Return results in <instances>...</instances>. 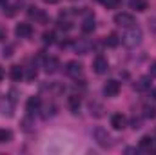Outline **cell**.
I'll list each match as a JSON object with an SVG mask.
<instances>
[{"label":"cell","instance_id":"obj_1","mask_svg":"<svg viewBox=\"0 0 156 155\" xmlns=\"http://www.w3.org/2000/svg\"><path fill=\"white\" fill-rule=\"evenodd\" d=\"M144 39V33H142V29L134 24V26H131V28H127V31L122 35V42H123V46H127V47H136V46H140V42Z\"/></svg>","mask_w":156,"mask_h":155},{"label":"cell","instance_id":"obj_2","mask_svg":"<svg viewBox=\"0 0 156 155\" xmlns=\"http://www.w3.org/2000/svg\"><path fill=\"white\" fill-rule=\"evenodd\" d=\"M93 137H94V141L102 146V148H109L111 146V135L107 133V130H104V128H94V131H93Z\"/></svg>","mask_w":156,"mask_h":155},{"label":"cell","instance_id":"obj_3","mask_svg":"<svg viewBox=\"0 0 156 155\" xmlns=\"http://www.w3.org/2000/svg\"><path fill=\"white\" fill-rule=\"evenodd\" d=\"M115 24L122 26V28H131V26L136 24V20L131 13H116L115 15Z\"/></svg>","mask_w":156,"mask_h":155},{"label":"cell","instance_id":"obj_4","mask_svg":"<svg viewBox=\"0 0 156 155\" xmlns=\"http://www.w3.org/2000/svg\"><path fill=\"white\" fill-rule=\"evenodd\" d=\"M66 73H67L69 77L78 78L82 73H83V66H82V62H78V60H69V62L66 64Z\"/></svg>","mask_w":156,"mask_h":155},{"label":"cell","instance_id":"obj_5","mask_svg":"<svg viewBox=\"0 0 156 155\" xmlns=\"http://www.w3.org/2000/svg\"><path fill=\"white\" fill-rule=\"evenodd\" d=\"M93 70H94V73H98V75L107 73V71H109V62H107V59H104V57H96L94 62H93Z\"/></svg>","mask_w":156,"mask_h":155},{"label":"cell","instance_id":"obj_6","mask_svg":"<svg viewBox=\"0 0 156 155\" xmlns=\"http://www.w3.org/2000/svg\"><path fill=\"white\" fill-rule=\"evenodd\" d=\"M31 33H33V28H31V24H27V22H20V24L15 28V35L20 37V39H27V37H31Z\"/></svg>","mask_w":156,"mask_h":155},{"label":"cell","instance_id":"obj_7","mask_svg":"<svg viewBox=\"0 0 156 155\" xmlns=\"http://www.w3.org/2000/svg\"><path fill=\"white\" fill-rule=\"evenodd\" d=\"M58 68H60V60H58V59H55V57L45 59V62H44V71H45L47 75L56 73V71H58Z\"/></svg>","mask_w":156,"mask_h":155},{"label":"cell","instance_id":"obj_8","mask_svg":"<svg viewBox=\"0 0 156 155\" xmlns=\"http://www.w3.org/2000/svg\"><path fill=\"white\" fill-rule=\"evenodd\" d=\"M104 93L107 97H116L118 93H120V82L118 80H107L104 84Z\"/></svg>","mask_w":156,"mask_h":155},{"label":"cell","instance_id":"obj_9","mask_svg":"<svg viewBox=\"0 0 156 155\" xmlns=\"http://www.w3.org/2000/svg\"><path fill=\"white\" fill-rule=\"evenodd\" d=\"M111 126L115 130H123L127 126V117L122 115V113H115V115L111 117Z\"/></svg>","mask_w":156,"mask_h":155},{"label":"cell","instance_id":"obj_10","mask_svg":"<svg viewBox=\"0 0 156 155\" xmlns=\"http://www.w3.org/2000/svg\"><path fill=\"white\" fill-rule=\"evenodd\" d=\"M73 47H75V51L80 53V55H87V53H89V49H91V42L80 39V40H76V42L73 44Z\"/></svg>","mask_w":156,"mask_h":155},{"label":"cell","instance_id":"obj_11","mask_svg":"<svg viewBox=\"0 0 156 155\" xmlns=\"http://www.w3.org/2000/svg\"><path fill=\"white\" fill-rule=\"evenodd\" d=\"M40 104H42V100H40V97H29L27 99V104H26V110H27V113H35V112H38L40 110Z\"/></svg>","mask_w":156,"mask_h":155},{"label":"cell","instance_id":"obj_12","mask_svg":"<svg viewBox=\"0 0 156 155\" xmlns=\"http://www.w3.org/2000/svg\"><path fill=\"white\" fill-rule=\"evenodd\" d=\"M67 106H69V110H71L73 113H78V110H80V106H82L80 95H69V97H67Z\"/></svg>","mask_w":156,"mask_h":155},{"label":"cell","instance_id":"obj_13","mask_svg":"<svg viewBox=\"0 0 156 155\" xmlns=\"http://www.w3.org/2000/svg\"><path fill=\"white\" fill-rule=\"evenodd\" d=\"M89 112L93 117L100 119V117H104V106L100 102H89Z\"/></svg>","mask_w":156,"mask_h":155},{"label":"cell","instance_id":"obj_14","mask_svg":"<svg viewBox=\"0 0 156 155\" xmlns=\"http://www.w3.org/2000/svg\"><path fill=\"white\" fill-rule=\"evenodd\" d=\"M129 7L134 11H145L149 7V4L145 0H129Z\"/></svg>","mask_w":156,"mask_h":155},{"label":"cell","instance_id":"obj_15","mask_svg":"<svg viewBox=\"0 0 156 155\" xmlns=\"http://www.w3.org/2000/svg\"><path fill=\"white\" fill-rule=\"evenodd\" d=\"M9 77L13 78V80H22L24 78V68H20V66H11V71H9Z\"/></svg>","mask_w":156,"mask_h":155},{"label":"cell","instance_id":"obj_16","mask_svg":"<svg viewBox=\"0 0 156 155\" xmlns=\"http://www.w3.org/2000/svg\"><path fill=\"white\" fill-rule=\"evenodd\" d=\"M82 31H83V33H93V31H94V18H93V17H87V18L82 22Z\"/></svg>","mask_w":156,"mask_h":155},{"label":"cell","instance_id":"obj_17","mask_svg":"<svg viewBox=\"0 0 156 155\" xmlns=\"http://www.w3.org/2000/svg\"><path fill=\"white\" fill-rule=\"evenodd\" d=\"M140 148L142 150H147V152H151V150H154V141L151 139V137H142L140 139Z\"/></svg>","mask_w":156,"mask_h":155},{"label":"cell","instance_id":"obj_18","mask_svg":"<svg viewBox=\"0 0 156 155\" xmlns=\"http://www.w3.org/2000/svg\"><path fill=\"white\" fill-rule=\"evenodd\" d=\"M0 113H2V115H7V117L13 115V106H11L9 100H2V102H0Z\"/></svg>","mask_w":156,"mask_h":155},{"label":"cell","instance_id":"obj_19","mask_svg":"<svg viewBox=\"0 0 156 155\" xmlns=\"http://www.w3.org/2000/svg\"><path fill=\"white\" fill-rule=\"evenodd\" d=\"M151 86V77H142L136 84H134V88L138 89V91H142V89H147Z\"/></svg>","mask_w":156,"mask_h":155},{"label":"cell","instance_id":"obj_20","mask_svg":"<svg viewBox=\"0 0 156 155\" xmlns=\"http://www.w3.org/2000/svg\"><path fill=\"white\" fill-rule=\"evenodd\" d=\"M118 44H120V39H118L116 33H111V35L105 39V46H109V47H116Z\"/></svg>","mask_w":156,"mask_h":155},{"label":"cell","instance_id":"obj_21","mask_svg":"<svg viewBox=\"0 0 156 155\" xmlns=\"http://www.w3.org/2000/svg\"><path fill=\"white\" fill-rule=\"evenodd\" d=\"M144 115L147 117V119H156V108L145 104V106H144Z\"/></svg>","mask_w":156,"mask_h":155},{"label":"cell","instance_id":"obj_22","mask_svg":"<svg viewBox=\"0 0 156 155\" xmlns=\"http://www.w3.org/2000/svg\"><path fill=\"white\" fill-rule=\"evenodd\" d=\"M11 137H13V133H11L9 130H0V144L9 142V141H11Z\"/></svg>","mask_w":156,"mask_h":155},{"label":"cell","instance_id":"obj_23","mask_svg":"<svg viewBox=\"0 0 156 155\" xmlns=\"http://www.w3.org/2000/svg\"><path fill=\"white\" fill-rule=\"evenodd\" d=\"M98 2H100L102 6H105L107 9H115V7H118V6L122 4L120 0H98Z\"/></svg>","mask_w":156,"mask_h":155},{"label":"cell","instance_id":"obj_24","mask_svg":"<svg viewBox=\"0 0 156 155\" xmlns=\"http://www.w3.org/2000/svg\"><path fill=\"white\" fill-rule=\"evenodd\" d=\"M42 40H44V44H53L55 42V33L53 31H45L42 35Z\"/></svg>","mask_w":156,"mask_h":155},{"label":"cell","instance_id":"obj_25","mask_svg":"<svg viewBox=\"0 0 156 155\" xmlns=\"http://www.w3.org/2000/svg\"><path fill=\"white\" fill-rule=\"evenodd\" d=\"M149 77L151 78L156 77V62H151V66H149Z\"/></svg>","mask_w":156,"mask_h":155},{"label":"cell","instance_id":"obj_26","mask_svg":"<svg viewBox=\"0 0 156 155\" xmlns=\"http://www.w3.org/2000/svg\"><path fill=\"white\" fill-rule=\"evenodd\" d=\"M133 128H134V130L142 128V120H140V119H133Z\"/></svg>","mask_w":156,"mask_h":155},{"label":"cell","instance_id":"obj_27","mask_svg":"<svg viewBox=\"0 0 156 155\" xmlns=\"http://www.w3.org/2000/svg\"><path fill=\"white\" fill-rule=\"evenodd\" d=\"M151 97H153V100H156V88L151 89Z\"/></svg>","mask_w":156,"mask_h":155},{"label":"cell","instance_id":"obj_28","mask_svg":"<svg viewBox=\"0 0 156 155\" xmlns=\"http://www.w3.org/2000/svg\"><path fill=\"white\" fill-rule=\"evenodd\" d=\"M44 2H45V4H58L60 0H44Z\"/></svg>","mask_w":156,"mask_h":155},{"label":"cell","instance_id":"obj_29","mask_svg":"<svg viewBox=\"0 0 156 155\" xmlns=\"http://www.w3.org/2000/svg\"><path fill=\"white\" fill-rule=\"evenodd\" d=\"M4 77V70H2V66H0V78Z\"/></svg>","mask_w":156,"mask_h":155}]
</instances>
